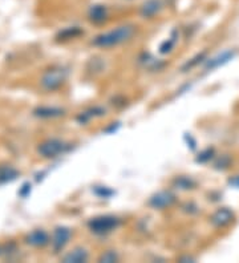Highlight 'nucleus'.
<instances>
[{
  "instance_id": "f257e3e1",
  "label": "nucleus",
  "mask_w": 239,
  "mask_h": 263,
  "mask_svg": "<svg viewBox=\"0 0 239 263\" xmlns=\"http://www.w3.org/2000/svg\"><path fill=\"white\" fill-rule=\"evenodd\" d=\"M136 32H137V27L127 23V24L116 27L111 31L99 33V35L93 37L92 44L97 48H113V47H118V45L131 42L134 35H136Z\"/></svg>"
},
{
  "instance_id": "f03ea898",
  "label": "nucleus",
  "mask_w": 239,
  "mask_h": 263,
  "mask_svg": "<svg viewBox=\"0 0 239 263\" xmlns=\"http://www.w3.org/2000/svg\"><path fill=\"white\" fill-rule=\"evenodd\" d=\"M121 225V219L116 215H97L88 221V229L95 235H108L117 230Z\"/></svg>"
},
{
  "instance_id": "7ed1b4c3",
  "label": "nucleus",
  "mask_w": 239,
  "mask_h": 263,
  "mask_svg": "<svg viewBox=\"0 0 239 263\" xmlns=\"http://www.w3.org/2000/svg\"><path fill=\"white\" fill-rule=\"evenodd\" d=\"M68 77V69L61 65H54L43 73L40 79V87L47 92H54L60 89Z\"/></svg>"
},
{
  "instance_id": "20e7f679",
  "label": "nucleus",
  "mask_w": 239,
  "mask_h": 263,
  "mask_svg": "<svg viewBox=\"0 0 239 263\" xmlns=\"http://www.w3.org/2000/svg\"><path fill=\"white\" fill-rule=\"evenodd\" d=\"M70 149V144L65 142L61 138H47L38 145V154L45 160H53L63 154L67 153Z\"/></svg>"
},
{
  "instance_id": "39448f33",
  "label": "nucleus",
  "mask_w": 239,
  "mask_h": 263,
  "mask_svg": "<svg viewBox=\"0 0 239 263\" xmlns=\"http://www.w3.org/2000/svg\"><path fill=\"white\" fill-rule=\"evenodd\" d=\"M72 237V230L67 226H58L52 233L51 246L54 254H59L65 249Z\"/></svg>"
},
{
  "instance_id": "423d86ee",
  "label": "nucleus",
  "mask_w": 239,
  "mask_h": 263,
  "mask_svg": "<svg viewBox=\"0 0 239 263\" xmlns=\"http://www.w3.org/2000/svg\"><path fill=\"white\" fill-rule=\"evenodd\" d=\"M236 58V51L235 49H226V51L217 53L215 56L210 59H206L204 63V69L205 72H211L214 69L223 67V65L229 64L230 61H233Z\"/></svg>"
},
{
  "instance_id": "0eeeda50",
  "label": "nucleus",
  "mask_w": 239,
  "mask_h": 263,
  "mask_svg": "<svg viewBox=\"0 0 239 263\" xmlns=\"http://www.w3.org/2000/svg\"><path fill=\"white\" fill-rule=\"evenodd\" d=\"M235 221V213L230 208H219L210 215V223L215 229H225Z\"/></svg>"
},
{
  "instance_id": "6e6552de",
  "label": "nucleus",
  "mask_w": 239,
  "mask_h": 263,
  "mask_svg": "<svg viewBox=\"0 0 239 263\" xmlns=\"http://www.w3.org/2000/svg\"><path fill=\"white\" fill-rule=\"evenodd\" d=\"M174 202L175 194H173L170 190H159L150 197L148 205L154 210H163L166 208H170Z\"/></svg>"
},
{
  "instance_id": "1a4fd4ad",
  "label": "nucleus",
  "mask_w": 239,
  "mask_h": 263,
  "mask_svg": "<svg viewBox=\"0 0 239 263\" xmlns=\"http://www.w3.org/2000/svg\"><path fill=\"white\" fill-rule=\"evenodd\" d=\"M24 241L29 246L40 249V247H44L48 243H51V238H49V234L44 229H35V230H32L31 233L26 235Z\"/></svg>"
},
{
  "instance_id": "9d476101",
  "label": "nucleus",
  "mask_w": 239,
  "mask_h": 263,
  "mask_svg": "<svg viewBox=\"0 0 239 263\" xmlns=\"http://www.w3.org/2000/svg\"><path fill=\"white\" fill-rule=\"evenodd\" d=\"M109 11L108 7L104 4H93L88 10V20L96 26H101L104 23L108 22Z\"/></svg>"
},
{
  "instance_id": "9b49d317",
  "label": "nucleus",
  "mask_w": 239,
  "mask_h": 263,
  "mask_svg": "<svg viewBox=\"0 0 239 263\" xmlns=\"http://www.w3.org/2000/svg\"><path fill=\"white\" fill-rule=\"evenodd\" d=\"M163 10L162 0H145L140 7V16L142 19H153Z\"/></svg>"
},
{
  "instance_id": "f8f14e48",
  "label": "nucleus",
  "mask_w": 239,
  "mask_h": 263,
  "mask_svg": "<svg viewBox=\"0 0 239 263\" xmlns=\"http://www.w3.org/2000/svg\"><path fill=\"white\" fill-rule=\"evenodd\" d=\"M32 115L38 117V119H60L65 116V110L59 106H38L33 109Z\"/></svg>"
},
{
  "instance_id": "ddd939ff",
  "label": "nucleus",
  "mask_w": 239,
  "mask_h": 263,
  "mask_svg": "<svg viewBox=\"0 0 239 263\" xmlns=\"http://www.w3.org/2000/svg\"><path fill=\"white\" fill-rule=\"evenodd\" d=\"M20 177V172L8 164H0V186L11 183Z\"/></svg>"
},
{
  "instance_id": "4468645a",
  "label": "nucleus",
  "mask_w": 239,
  "mask_h": 263,
  "mask_svg": "<svg viewBox=\"0 0 239 263\" xmlns=\"http://www.w3.org/2000/svg\"><path fill=\"white\" fill-rule=\"evenodd\" d=\"M88 259H89V253L84 247H75L73 250L61 258V260L65 263H85Z\"/></svg>"
},
{
  "instance_id": "2eb2a0df",
  "label": "nucleus",
  "mask_w": 239,
  "mask_h": 263,
  "mask_svg": "<svg viewBox=\"0 0 239 263\" xmlns=\"http://www.w3.org/2000/svg\"><path fill=\"white\" fill-rule=\"evenodd\" d=\"M102 116H105V109L101 108V106H93V108H89V109L79 113V116L76 117V121L79 122L80 125H85V124H88L92 119L102 117Z\"/></svg>"
},
{
  "instance_id": "dca6fc26",
  "label": "nucleus",
  "mask_w": 239,
  "mask_h": 263,
  "mask_svg": "<svg viewBox=\"0 0 239 263\" xmlns=\"http://www.w3.org/2000/svg\"><path fill=\"white\" fill-rule=\"evenodd\" d=\"M83 33L84 31L80 27H67V28H63L61 31H59V33L56 35V40L58 42H68V40L79 37Z\"/></svg>"
},
{
  "instance_id": "f3484780",
  "label": "nucleus",
  "mask_w": 239,
  "mask_h": 263,
  "mask_svg": "<svg viewBox=\"0 0 239 263\" xmlns=\"http://www.w3.org/2000/svg\"><path fill=\"white\" fill-rule=\"evenodd\" d=\"M195 186H197V182L191 177L179 176L175 177L174 180H173V187H175L177 190H181V192L193 190Z\"/></svg>"
},
{
  "instance_id": "a211bd4d",
  "label": "nucleus",
  "mask_w": 239,
  "mask_h": 263,
  "mask_svg": "<svg viewBox=\"0 0 239 263\" xmlns=\"http://www.w3.org/2000/svg\"><path fill=\"white\" fill-rule=\"evenodd\" d=\"M177 39H178V33H177V31H173L172 36L159 45V53L161 55H168V53H170L174 49L175 44H177Z\"/></svg>"
},
{
  "instance_id": "6ab92c4d",
  "label": "nucleus",
  "mask_w": 239,
  "mask_h": 263,
  "mask_svg": "<svg viewBox=\"0 0 239 263\" xmlns=\"http://www.w3.org/2000/svg\"><path fill=\"white\" fill-rule=\"evenodd\" d=\"M206 56H207L206 51L201 52V53H198V55H195L194 58L190 59V60H189L188 63H186V64L181 68V71L182 72H188V71H190V69H193V68L197 67V65L204 64L205 61H206V59H207Z\"/></svg>"
},
{
  "instance_id": "aec40b11",
  "label": "nucleus",
  "mask_w": 239,
  "mask_h": 263,
  "mask_svg": "<svg viewBox=\"0 0 239 263\" xmlns=\"http://www.w3.org/2000/svg\"><path fill=\"white\" fill-rule=\"evenodd\" d=\"M93 193H95L99 198L102 199H109L111 197L115 196V190L111 189V187L108 186H95L93 187Z\"/></svg>"
},
{
  "instance_id": "412c9836",
  "label": "nucleus",
  "mask_w": 239,
  "mask_h": 263,
  "mask_svg": "<svg viewBox=\"0 0 239 263\" xmlns=\"http://www.w3.org/2000/svg\"><path fill=\"white\" fill-rule=\"evenodd\" d=\"M214 156H215V152H214L213 148H207L205 151L199 152L197 157V162H201V164H206L210 160H213Z\"/></svg>"
},
{
  "instance_id": "4be33fe9",
  "label": "nucleus",
  "mask_w": 239,
  "mask_h": 263,
  "mask_svg": "<svg viewBox=\"0 0 239 263\" xmlns=\"http://www.w3.org/2000/svg\"><path fill=\"white\" fill-rule=\"evenodd\" d=\"M118 260V254L113 250H108L104 254H101L99 258V262L104 263H112V262H117Z\"/></svg>"
},
{
  "instance_id": "5701e85b",
  "label": "nucleus",
  "mask_w": 239,
  "mask_h": 263,
  "mask_svg": "<svg viewBox=\"0 0 239 263\" xmlns=\"http://www.w3.org/2000/svg\"><path fill=\"white\" fill-rule=\"evenodd\" d=\"M230 162H231V160H230V156L225 154V156H220V157L215 161L214 167L218 170H226L227 167L230 166Z\"/></svg>"
},
{
  "instance_id": "b1692460",
  "label": "nucleus",
  "mask_w": 239,
  "mask_h": 263,
  "mask_svg": "<svg viewBox=\"0 0 239 263\" xmlns=\"http://www.w3.org/2000/svg\"><path fill=\"white\" fill-rule=\"evenodd\" d=\"M31 192H32V183L31 182H24L22 186H20L17 194H19L20 198H28L29 194H31Z\"/></svg>"
},
{
  "instance_id": "393cba45",
  "label": "nucleus",
  "mask_w": 239,
  "mask_h": 263,
  "mask_svg": "<svg viewBox=\"0 0 239 263\" xmlns=\"http://www.w3.org/2000/svg\"><path fill=\"white\" fill-rule=\"evenodd\" d=\"M183 138H185L186 142L190 145L191 151H195V149H197V141H195L194 138H193V136H191L190 133H186V135L183 136ZM189 145H188V146H189Z\"/></svg>"
},
{
  "instance_id": "a878e982",
  "label": "nucleus",
  "mask_w": 239,
  "mask_h": 263,
  "mask_svg": "<svg viewBox=\"0 0 239 263\" xmlns=\"http://www.w3.org/2000/svg\"><path fill=\"white\" fill-rule=\"evenodd\" d=\"M227 183H229L231 187H234V189H239V174H236V176H233L231 178H229Z\"/></svg>"
},
{
  "instance_id": "bb28decb",
  "label": "nucleus",
  "mask_w": 239,
  "mask_h": 263,
  "mask_svg": "<svg viewBox=\"0 0 239 263\" xmlns=\"http://www.w3.org/2000/svg\"><path fill=\"white\" fill-rule=\"evenodd\" d=\"M0 254H2V249H0Z\"/></svg>"
}]
</instances>
